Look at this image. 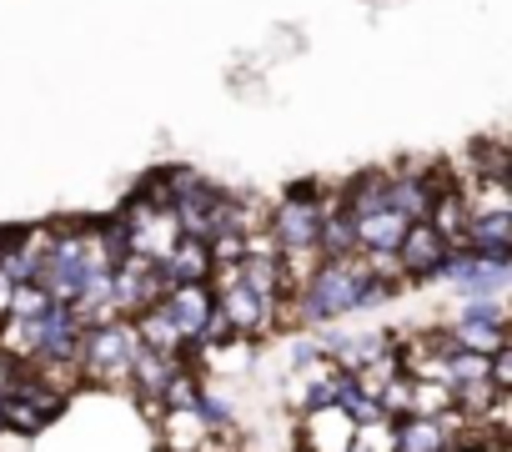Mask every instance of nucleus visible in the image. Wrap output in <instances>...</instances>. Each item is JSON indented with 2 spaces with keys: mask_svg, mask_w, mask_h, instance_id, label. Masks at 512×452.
Masks as SVG:
<instances>
[{
  "mask_svg": "<svg viewBox=\"0 0 512 452\" xmlns=\"http://www.w3.org/2000/svg\"><path fill=\"white\" fill-rule=\"evenodd\" d=\"M367 277H372V272H367L362 262H352V257H322V267L307 277L302 317H307V322H332V317H342V312H357Z\"/></svg>",
  "mask_w": 512,
  "mask_h": 452,
  "instance_id": "f257e3e1",
  "label": "nucleus"
},
{
  "mask_svg": "<svg viewBox=\"0 0 512 452\" xmlns=\"http://www.w3.org/2000/svg\"><path fill=\"white\" fill-rule=\"evenodd\" d=\"M141 352V337L131 322H106V327H86L81 342H76V367L111 387V382H126L131 377V357Z\"/></svg>",
  "mask_w": 512,
  "mask_h": 452,
  "instance_id": "f03ea898",
  "label": "nucleus"
},
{
  "mask_svg": "<svg viewBox=\"0 0 512 452\" xmlns=\"http://www.w3.org/2000/svg\"><path fill=\"white\" fill-rule=\"evenodd\" d=\"M317 226H322V201L312 186H292L277 211H272V226L267 232L277 237V247H317Z\"/></svg>",
  "mask_w": 512,
  "mask_h": 452,
  "instance_id": "7ed1b4c3",
  "label": "nucleus"
},
{
  "mask_svg": "<svg viewBox=\"0 0 512 452\" xmlns=\"http://www.w3.org/2000/svg\"><path fill=\"white\" fill-rule=\"evenodd\" d=\"M161 307H166V317L176 322L181 342L196 347V337H201V327H206V317H211V307H216V292H211V282H176V287L161 297Z\"/></svg>",
  "mask_w": 512,
  "mask_h": 452,
  "instance_id": "20e7f679",
  "label": "nucleus"
},
{
  "mask_svg": "<svg viewBox=\"0 0 512 452\" xmlns=\"http://www.w3.org/2000/svg\"><path fill=\"white\" fill-rule=\"evenodd\" d=\"M216 312L226 317L231 337H256V332L272 327V307L256 297V292H246L241 282H226V287L216 292Z\"/></svg>",
  "mask_w": 512,
  "mask_h": 452,
  "instance_id": "39448f33",
  "label": "nucleus"
},
{
  "mask_svg": "<svg viewBox=\"0 0 512 452\" xmlns=\"http://www.w3.org/2000/svg\"><path fill=\"white\" fill-rule=\"evenodd\" d=\"M442 257H447V242L437 237V226H432V221H407V232H402V242H397L402 272L432 277V272L442 267Z\"/></svg>",
  "mask_w": 512,
  "mask_h": 452,
  "instance_id": "423d86ee",
  "label": "nucleus"
},
{
  "mask_svg": "<svg viewBox=\"0 0 512 452\" xmlns=\"http://www.w3.org/2000/svg\"><path fill=\"white\" fill-rule=\"evenodd\" d=\"M462 247L477 252V257L507 262V257H512V211H477V216H467Z\"/></svg>",
  "mask_w": 512,
  "mask_h": 452,
  "instance_id": "0eeeda50",
  "label": "nucleus"
},
{
  "mask_svg": "<svg viewBox=\"0 0 512 452\" xmlns=\"http://www.w3.org/2000/svg\"><path fill=\"white\" fill-rule=\"evenodd\" d=\"M447 181L442 176H432V171H417V176H392V186H387V206L392 211H402L407 221H427V211H432V201H437V191H442Z\"/></svg>",
  "mask_w": 512,
  "mask_h": 452,
  "instance_id": "6e6552de",
  "label": "nucleus"
},
{
  "mask_svg": "<svg viewBox=\"0 0 512 452\" xmlns=\"http://www.w3.org/2000/svg\"><path fill=\"white\" fill-rule=\"evenodd\" d=\"M352 417L327 402V407H307V452H347L352 447Z\"/></svg>",
  "mask_w": 512,
  "mask_h": 452,
  "instance_id": "1a4fd4ad",
  "label": "nucleus"
},
{
  "mask_svg": "<svg viewBox=\"0 0 512 452\" xmlns=\"http://www.w3.org/2000/svg\"><path fill=\"white\" fill-rule=\"evenodd\" d=\"M161 272H166L171 287H176V282H211V252H206V242L181 232V237L171 242V252L161 257Z\"/></svg>",
  "mask_w": 512,
  "mask_h": 452,
  "instance_id": "9d476101",
  "label": "nucleus"
},
{
  "mask_svg": "<svg viewBox=\"0 0 512 452\" xmlns=\"http://www.w3.org/2000/svg\"><path fill=\"white\" fill-rule=\"evenodd\" d=\"M357 221V247L362 252H397L402 232H407V216L382 206V211H367V216H352Z\"/></svg>",
  "mask_w": 512,
  "mask_h": 452,
  "instance_id": "9b49d317",
  "label": "nucleus"
},
{
  "mask_svg": "<svg viewBox=\"0 0 512 452\" xmlns=\"http://www.w3.org/2000/svg\"><path fill=\"white\" fill-rule=\"evenodd\" d=\"M161 432H166V447H176V452H201L211 437V427L201 422L196 407H161Z\"/></svg>",
  "mask_w": 512,
  "mask_h": 452,
  "instance_id": "f8f14e48",
  "label": "nucleus"
},
{
  "mask_svg": "<svg viewBox=\"0 0 512 452\" xmlns=\"http://www.w3.org/2000/svg\"><path fill=\"white\" fill-rule=\"evenodd\" d=\"M392 442H397V452H447L452 447L442 417H417V412L402 417V427H392Z\"/></svg>",
  "mask_w": 512,
  "mask_h": 452,
  "instance_id": "ddd939ff",
  "label": "nucleus"
},
{
  "mask_svg": "<svg viewBox=\"0 0 512 452\" xmlns=\"http://www.w3.org/2000/svg\"><path fill=\"white\" fill-rule=\"evenodd\" d=\"M136 337H141V347H151V352H166V357H181V352H186V342H181V332H176V322L166 317V307H161V302L141 307Z\"/></svg>",
  "mask_w": 512,
  "mask_h": 452,
  "instance_id": "4468645a",
  "label": "nucleus"
},
{
  "mask_svg": "<svg viewBox=\"0 0 512 452\" xmlns=\"http://www.w3.org/2000/svg\"><path fill=\"white\" fill-rule=\"evenodd\" d=\"M387 186H392V176L387 171H362L342 196H347V211L352 216H367V211H382L387 206Z\"/></svg>",
  "mask_w": 512,
  "mask_h": 452,
  "instance_id": "2eb2a0df",
  "label": "nucleus"
},
{
  "mask_svg": "<svg viewBox=\"0 0 512 452\" xmlns=\"http://www.w3.org/2000/svg\"><path fill=\"white\" fill-rule=\"evenodd\" d=\"M171 372H176V357H166V352L141 347V352L131 357V377H136V387H141L146 397H156V402H161V387H166Z\"/></svg>",
  "mask_w": 512,
  "mask_h": 452,
  "instance_id": "dca6fc26",
  "label": "nucleus"
},
{
  "mask_svg": "<svg viewBox=\"0 0 512 452\" xmlns=\"http://www.w3.org/2000/svg\"><path fill=\"white\" fill-rule=\"evenodd\" d=\"M56 302H51V292L41 287V282H16L11 287V312L6 317H21V322H41L46 312H51Z\"/></svg>",
  "mask_w": 512,
  "mask_h": 452,
  "instance_id": "f3484780",
  "label": "nucleus"
},
{
  "mask_svg": "<svg viewBox=\"0 0 512 452\" xmlns=\"http://www.w3.org/2000/svg\"><path fill=\"white\" fill-rule=\"evenodd\" d=\"M0 422L16 427V432H41L51 417H46L41 407H31L26 397H16V392H0Z\"/></svg>",
  "mask_w": 512,
  "mask_h": 452,
  "instance_id": "a211bd4d",
  "label": "nucleus"
},
{
  "mask_svg": "<svg viewBox=\"0 0 512 452\" xmlns=\"http://www.w3.org/2000/svg\"><path fill=\"white\" fill-rule=\"evenodd\" d=\"M382 352H392V342H387L382 332H362V337H347V342H342V367H347V372H357L362 362H372V357H382Z\"/></svg>",
  "mask_w": 512,
  "mask_h": 452,
  "instance_id": "6ab92c4d",
  "label": "nucleus"
},
{
  "mask_svg": "<svg viewBox=\"0 0 512 452\" xmlns=\"http://www.w3.org/2000/svg\"><path fill=\"white\" fill-rule=\"evenodd\" d=\"M467 352H497L502 347V322H457L452 332Z\"/></svg>",
  "mask_w": 512,
  "mask_h": 452,
  "instance_id": "aec40b11",
  "label": "nucleus"
},
{
  "mask_svg": "<svg viewBox=\"0 0 512 452\" xmlns=\"http://www.w3.org/2000/svg\"><path fill=\"white\" fill-rule=\"evenodd\" d=\"M196 397H201V387H196V377L191 372H171L166 377V387H161V407H196Z\"/></svg>",
  "mask_w": 512,
  "mask_h": 452,
  "instance_id": "412c9836",
  "label": "nucleus"
},
{
  "mask_svg": "<svg viewBox=\"0 0 512 452\" xmlns=\"http://www.w3.org/2000/svg\"><path fill=\"white\" fill-rule=\"evenodd\" d=\"M472 171H482V176H507V151H502L497 141H477V146H472Z\"/></svg>",
  "mask_w": 512,
  "mask_h": 452,
  "instance_id": "4be33fe9",
  "label": "nucleus"
},
{
  "mask_svg": "<svg viewBox=\"0 0 512 452\" xmlns=\"http://www.w3.org/2000/svg\"><path fill=\"white\" fill-rule=\"evenodd\" d=\"M487 382H492L497 392H507V387H512V352H507V347L487 352Z\"/></svg>",
  "mask_w": 512,
  "mask_h": 452,
  "instance_id": "5701e85b",
  "label": "nucleus"
},
{
  "mask_svg": "<svg viewBox=\"0 0 512 452\" xmlns=\"http://www.w3.org/2000/svg\"><path fill=\"white\" fill-rule=\"evenodd\" d=\"M507 312H502V302L497 297H472L467 307H462V322H502Z\"/></svg>",
  "mask_w": 512,
  "mask_h": 452,
  "instance_id": "b1692460",
  "label": "nucleus"
},
{
  "mask_svg": "<svg viewBox=\"0 0 512 452\" xmlns=\"http://www.w3.org/2000/svg\"><path fill=\"white\" fill-rule=\"evenodd\" d=\"M372 277H382V282H397L402 277V262H397V252H367V262H362Z\"/></svg>",
  "mask_w": 512,
  "mask_h": 452,
  "instance_id": "393cba45",
  "label": "nucleus"
},
{
  "mask_svg": "<svg viewBox=\"0 0 512 452\" xmlns=\"http://www.w3.org/2000/svg\"><path fill=\"white\" fill-rule=\"evenodd\" d=\"M16 372H21V362H16L11 352H0V392L11 387V377H16Z\"/></svg>",
  "mask_w": 512,
  "mask_h": 452,
  "instance_id": "a878e982",
  "label": "nucleus"
},
{
  "mask_svg": "<svg viewBox=\"0 0 512 452\" xmlns=\"http://www.w3.org/2000/svg\"><path fill=\"white\" fill-rule=\"evenodd\" d=\"M447 452H487V447H447Z\"/></svg>",
  "mask_w": 512,
  "mask_h": 452,
  "instance_id": "bb28decb",
  "label": "nucleus"
},
{
  "mask_svg": "<svg viewBox=\"0 0 512 452\" xmlns=\"http://www.w3.org/2000/svg\"><path fill=\"white\" fill-rule=\"evenodd\" d=\"M161 452H176V447H161Z\"/></svg>",
  "mask_w": 512,
  "mask_h": 452,
  "instance_id": "cd10ccee",
  "label": "nucleus"
},
{
  "mask_svg": "<svg viewBox=\"0 0 512 452\" xmlns=\"http://www.w3.org/2000/svg\"><path fill=\"white\" fill-rule=\"evenodd\" d=\"M0 427H6V422H0Z\"/></svg>",
  "mask_w": 512,
  "mask_h": 452,
  "instance_id": "c85d7f7f",
  "label": "nucleus"
}]
</instances>
